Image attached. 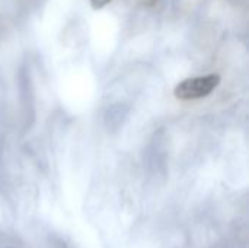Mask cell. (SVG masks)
<instances>
[{
	"label": "cell",
	"instance_id": "cell-1",
	"mask_svg": "<svg viewBox=\"0 0 249 248\" xmlns=\"http://www.w3.org/2000/svg\"><path fill=\"white\" fill-rule=\"evenodd\" d=\"M220 83L219 75H206V76H196L181 80L175 89L174 95L181 101H191L200 99L210 95Z\"/></svg>",
	"mask_w": 249,
	"mask_h": 248
},
{
	"label": "cell",
	"instance_id": "cell-2",
	"mask_svg": "<svg viewBox=\"0 0 249 248\" xmlns=\"http://www.w3.org/2000/svg\"><path fill=\"white\" fill-rule=\"evenodd\" d=\"M90 1V6L95 9V10H99L102 7H105L107 4H109L112 0H89Z\"/></svg>",
	"mask_w": 249,
	"mask_h": 248
}]
</instances>
